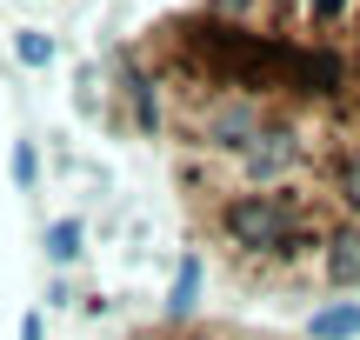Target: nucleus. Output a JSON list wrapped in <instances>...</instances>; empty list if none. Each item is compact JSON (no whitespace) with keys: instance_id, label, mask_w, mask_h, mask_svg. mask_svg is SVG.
<instances>
[{"instance_id":"nucleus-4","label":"nucleus","mask_w":360,"mask_h":340,"mask_svg":"<svg viewBox=\"0 0 360 340\" xmlns=\"http://www.w3.org/2000/svg\"><path fill=\"white\" fill-rule=\"evenodd\" d=\"M20 60H27V67H47V60H53V40H47V34H20Z\"/></svg>"},{"instance_id":"nucleus-2","label":"nucleus","mask_w":360,"mask_h":340,"mask_svg":"<svg viewBox=\"0 0 360 340\" xmlns=\"http://www.w3.org/2000/svg\"><path fill=\"white\" fill-rule=\"evenodd\" d=\"M134 340H294V334L233 327V320H180V327H154V334H134Z\"/></svg>"},{"instance_id":"nucleus-3","label":"nucleus","mask_w":360,"mask_h":340,"mask_svg":"<svg viewBox=\"0 0 360 340\" xmlns=\"http://www.w3.org/2000/svg\"><path fill=\"white\" fill-rule=\"evenodd\" d=\"M47 254H53V261H74V254H80V227H74V221H53Z\"/></svg>"},{"instance_id":"nucleus-1","label":"nucleus","mask_w":360,"mask_h":340,"mask_svg":"<svg viewBox=\"0 0 360 340\" xmlns=\"http://www.w3.org/2000/svg\"><path fill=\"white\" fill-rule=\"evenodd\" d=\"M120 93L240 294L360 307V0H187L120 53Z\"/></svg>"},{"instance_id":"nucleus-5","label":"nucleus","mask_w":360,"mask_h":340,"mask_svg":"<svg viewBox=\"0 0 360 340\" xmlns=\"http://www.w3.org/2000/svg\"><path fill=\"white\" fill-rule=\"evenodd\" d=\"M13 181H20V187L34 181V147H13Z\"/></svg>"}]
</instances>
